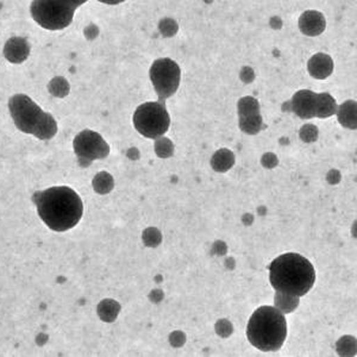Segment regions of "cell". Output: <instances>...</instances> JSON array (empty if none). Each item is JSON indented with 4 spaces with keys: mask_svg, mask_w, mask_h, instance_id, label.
<instances>
[{
    "mask_svg": "<svg viewBox=\"0 0 357 357\" xmlns=\"http://www.w3.org/2000/svg\"><path fill=\"white\" fill-rule=\"evenodd\" d=\"M299 29L308 38H317L326 29V19L320 11L308 10L299 17Z\"/></svg>",
    "mask_w": 357,
    "mask_h": 357,
    "instance_id": "30bf717a",
    "label": "cell"
},
{
    "mask_svg": "<svg viewBox=\"0 0 357 357\" xmlns=\"http://www.w3.org/2000/svg\"><path fill=\"white\" fill-rule=\"evenodd\" d=\"M48 90H49L50 95L54 97L65 98L70 93V86L66 79L56 77V78L51 79V81L48 85Z\"/></svg>",
    "mask_w": 357,
    "mask_h": 357,
    "instance_id": "ac0fdd59",
    "label": "cell"
},
{
    "mask_svg": "<svg viewBox=\"0 0 357 357\" xmlns=\"http://www.w3.org/2000/svg\"><path fill=\"white\" fill-rule=\"evenodd\" d=\"M269 280L278 293L300 298L308 294L316 281L312 263L303 255L283 254L269 266Z\"/></svg>",
    "mask_w": 357,
    "mask_h": 357,
    "instance_id": "7a4b0ae2",
    "label": "cell"
},
{
    "mask_svg": "<svg viewBox=\"0 0 357 357\" xmlns=\"http://www.w3.org/2000/svg\"><path fill=\"white\" fill-rule=\"evenodd\" d=\"M239 118L260 115V104L254 97H243L237 104Z\"/></svg>",
    "mask_w": 357,
    "mask_h": 357,
    "instance_id": "2e32d148",
    "label": "cell"
},
{
    "mask_svg": "<svg viewBox=\"0 0 357 357\" xmlns=\"http://www.w3.org/2000/svg\"><path fill=\"white\" fill-rule=\"evenodd\" d=\"M73 148L81 167H88L93 161L106 159L110 147L103 136L92 130H84L75 136Z\"/></svg>",
    "mask_w": 357,
    "mask_h": 357,
    "instance_id": "ba28073f",
    "label": "cell"
},
{
    "mask_svg": "<svg viewBox=\"0 0 357 357\" xmlns=\"http://www.w3.org/2000/svg\"><path fill=\"white\" fill-rule=\"evenodd\" d=\"M333 60L330 55L325 53H317L308 60V74L317 80H324L333 74Z\"/></svg>",
    "mask_w": 357,
    "mask_h": 357,
    "instance_id": "7c38bea8",
    "label": "cell"
},
{
    "mask_svg": "<svg viewBox=\"0 0 357 357\" xmlns=\"http://www.w3.org/2000/svg\"><path fill=\"white\" fill-rule=\"evenodd\" d=\"M30 43L23 38H11L4 45V56L8 62L19 65L26 61L30 55Z\"/></svg>",
    "mask_w": 357,
    "mask_h": 357,
    "instance_id": "8fae6325",
    "label": "cell"
},
{
    "mask_svg": "<svg viewBox=\"0 0 357 357\" xmlns=\"http://www.w3.org/2000/svg\"><path fill=\"white\" fill-rule=\"evenodd\" d=\"M119 305L112 300H104L99 304L98 315L105 322H113L118 315Z\"/></svg>",
    "mask_w": 357,
    "mask_h": 357,
    "instance_id": "ffe728a7",
    "label": "cell"
},
{
    "mask_svg": "<svg viewBox=\"0 0 357 357\" xmlns=\"http://www.w3.org/2000/svg\"><path fill=\"white\" fill-rule=\"evenodd\" d=\"M292 111L299 118L311 119L317 117L318 93L310 90H300L291 100Z\"/></svg>",
    "mask_w": 357,
    "mask_h": 357,
    "instance_id": "9c48e42d",
    "label": "cell"
},
{
    "mask_svg": "<svg viewBox=\"0 0 357 357\" xmlns=\"http://www.w3.org/2000/svg\"><path fill=\"white\" fill-rule=\"evenodd\" d=\"M246 337L261 351H278L287 337L286 318L276 308L261 306L249 319Z\"/></svg>",
    "mask_w": 357,
    "mask_h": 357,
    "instance_id": "3957f363",
    "label": "cell"
},
{
    "mask_svg": "<svg viewBox=\"0 0 357 357\" xmlns=\"http://www.w3.org/2000/svg\"><path fill=\"white\" fill-rule=\"evenodd\" d=\"M239 127L246 134L256 135L262 127V117H261V115H257L246 117V118H239Z\"/></svg>",
    "mask_w": 357,
    "mask_h": 357,
    "instance_id": "d6986e66",
    "label": "cell"
},
{
    "mask_svg": "<svg viewBox=\"0 0 357 357\" xmlns=\"http://www.w3.org/2000/svg\"><path fill=\"white\" fill-rule=\"evenodd\" d=\"M159 29H160V33L164 35V38H172L177 33L179 25L172 18H164L160 22Z\"/></svg>",
    "mask_w": 357,
    "mask_h": 357,
    "instance_id": "603a6c76",
    "label": "cell"
},
{
    "mask_svg": "<svg viewBox=\"0 0 357 357\" xmlns=\"http://www.w3.org/2000/svg\"><path fill=\"white\" fill-rule=\"evenodd\" d=\"M134 125L145 138L157 140L164 136L170 127V116L164 102H149L137 107L134 113Z\"/></svg>",
    "mask_w": 357,
    "mask_h": 357,
    "instance_id": "5b68a950",
    "label": "cell"
},
{
    "mask_svg": "<svg viewBox=\"0 0 357 357\" xmlns=\"http://www.w3.org/2000/svg\"><path fill=\"white\" fill-rule=\"evenodd\" d=\"M56 134H58V123H56L53 115L47 112L43 122H42L38 132H35L33 136L38 137V140L48 141L51 140Z\"/></svg>",
    "mask_w": 357,
    "mask_h": 357,
    "instance_id": "9a60e30c",
    "label": "cell"
},
{
    "mask_svg": "<svg viewBox=\"0 0 357 357\" xmlns=\"http://www.w3.org/2000/svg\"><path fill=\"white\" fill-rule=\"evenodd\" d=\"M241 79L244 82H251L255 79L254 70L251 67H243L241 72Z\"/></svg>",
    "mask_w": 357,
    "mask_h": 357,
    "instance_id": "d4e9b609",
    "label": "cell"
},
{
    "mask_svg": "<svg viewBox=\"0 0 357 357\" xmlns=\"http://www.w3.org/2000/svg\"><path fill=\"white\" fill-rule=\"evenodd\" d=\"M149 78L160 100L166 102L177 93L180 86V67L172 58H157L149 70Z\"/></svg>",
    "mask_w": 357,
    "mask_h": 357,
    "instance_id": "52a82bcc",
    "label": "cell"
},
{
    "mask_svg": "<svg viewBox=\"0 0 357 357\" xmlns=\"http://www.w3.org/2000/svg\"><path fill=\"white\" fill-rule=\"evenodd\" d=\"M317 135H318V130L312 124L304 125L300 130V138L305 142H312V141L317 140Z\"/></svg>",
    "mask_w": 357,
    "mask_h": 357,
    "instance_id": "cb8c5ba5",
    "label": "cell"
},
{
    "mask_svg": "<svg viewBox=\"0 0 357 357\" xmlns=\"http://www.w3.org/2000/svg\"><path fill=\"white\" fill-rule=\"evenodd\" d=\"M93 186L99 194H106L113 187V179L109 175V173H99L93 181Z\"/></svg>",
    "mask_w": 357,
    "mask_h": 357,
    "instance_id": "44dd1931",
    "label": "cell"
},
{
    "mask_svg": "<svg viewBox=\"0 0 357 357\" xmlns=\"http://www.w3.org/2000/svg\"><path fill=\"white\" fill-rule=\"evenodd\" d=\"M98 1L106 5H118L122 4L124 1H127V0H98Z\"/></svg>",
    "mask_w": 357,
    "mask_h": 357,
    "instance_id": "4316f807",
    "label": "cell"
},
{
    "mask_svg": "<svg viewBox=\"0 0 357 357\" xmlns=\"http://www.w3.org/2000/svg\"><path fill=\"white\" fill-rule=\"evenodd\" d=\"M66 1L77 10V8H80L81 5L86 4L88 0H66Z\"/></svg>",
    "mask_w": 357,
    "mask_h": 357,
    "instance_id": "484cf974",
    "label": "cell"
},
{
    "mask_svg": "<svg viewBox=\"0 0 357 357\" xmlns=\"http://www.w3.org/2000/svg\"><path fill=\"white\" fill-rule=\"evenodd\" d=\"M33 201L45 225L56 232L73 229L84 214L81 198L74 189L65 186L35 192Z\"/></svg>",
    "mask_w": 357,
    "mask_h": 357,
    "instance_id": "6da1fadb",
    "label": "cell"
},
{
    "mask_svg": "<svg viewBox=\"0 0 357 357\" xmlns=\"http://www.w3.org/2000/svg\"><path fill=\"white\" fill-rule=\"evenodd\" d=\"M338 110L336 99L328 92L318 93V107H317L316 118H328L336 115Z\"/></svg>",
    "mask_w": 357,
    "mask_h": 357,
    "instance_id": "5bb4252c",
    "label": "cell"
},
{
    "mask_svg": "<svg viewBox=\"0 0 357 357\" xmlns=\"http://www.w3.org/2000/svg\"><path fill=\"white\" fill-rule=\"evenodd\" d=\"M8 110L17 129L29 135H35L47 115V112L43 111L26 95H15L11 97L8 100Z\"/></svg>",
    "mask_w": 357,
    "mask_h": 357,
    "instance_id": "8992f818",
    "label": "cell"
},
{
    "mask_svg": "<svg viewBox=\"0 0 357 357\" xmlns=\"http://www.w3.org/2000/svg\"><path fill=\"white\" fill-rule=\"evenodd\" d=\"M338 123L345 129H357V103L355 100H347L337 110Z\"/></svg>",
    "mask_w": 357,
    "mask_h": 357,
    "instance_id": "4fadbf2b",
    "label": "cell"
},
{
    "mask_svg": "<svg viewBox=\"0 0 357 357\" xmlns=\"http://www.w3.org/2000/svg\"><path fill=\"white\" fill-rule=\"evenodd\" d=\"M155 152H157L159 157H172L173 152H174V145H173L172 141L161 136V137L157 138V142H155Z\"/></svg>",
    "mask_w": 357,
    "mask_h": 357,
    "instance_id": "7402d4cb",
    "label": "cell"
},
{
    "mask_svg": "<svg viewBox=\"0 0 357 357\" xmlns=\"http://www.w3.org/2000/svg\"><path fill=\"white\" fill-rule=\"evenodd\" d=\"M30 13L43 29L58 31L72 24L75 8L66 0H33Z\"/></svg>",
    "mask_w": 357,
    "mask_h": 357,
    "instance_id": "277c9868",
    "label": "cell"
},
{
    "mask_svg": "<svg viewBox=\"0 0 357 357\" xmlns=\"http://www.w3.org/2000/svg\"><path fill=\"white\" fill-rule=\"evenodd\" d=\"M232 164H234V154L226 149L219 150L212 157V167L218 172H225L232 167Z\"/></svg>",
    "mask_w": 357,
    "mask_h": 357,
    "instance_id": "e0dca14e",
    "label": "cell"
}]
</instances>
